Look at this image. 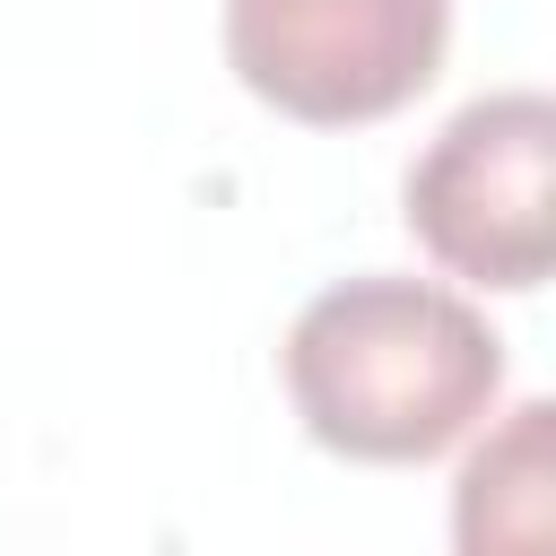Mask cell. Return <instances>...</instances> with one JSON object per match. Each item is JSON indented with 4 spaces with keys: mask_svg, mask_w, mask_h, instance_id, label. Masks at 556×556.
I'll list each match as a JSON object with an SVG mask.
<instances>
[{
    "mask_svg": "<svg viewBox=\"0 0 556 556\" xmlns=\"http://www.w3.org/2000/svg\"><path fill=\"white\" fill-rule=\"evenodd\" d=\"M547 156H556V104L539 87H504L460 104L426 156L408 165V235L478 287L530 295L556 261L547 226Z\"/></svg>",
    "mask_w": 556,
    "mask_h": 556,
    "instance_id": "obj_3",
    "label": "cell"
},
{
    "mask_svg": "<svg viewBox=\"0 0 556 556\" xmlns=\"http://www.w3.org/2000/svg\"><path fill=\"white\" fill-rule=\"evenodd\" d=\"M452 556H556V408L521 400L452 486Z\"/></svg>",
    "mask_w": 556,
    "mask_h": 556,
    "instance_id": "obj_4",
    "label": "cell"
},
{
    "mask_svg": "<svg viewBox=\"0 0 556 556\" xmlns=\"http://www.w3.org/2000/svg\"><path fill=\"white\" fill-rule=\"evenodd\" d=\"M452 0H226V70L313 130L417 104L443 70Z\"/></svg>",
    "mask_w": 556,
    "mask_h": 556,
    "instance_id": "obj_2",
    "label": "cell"
},
{
    "mask_svg": "<svg viewBox=\"0 0 556 556\" xmlns=\"http://www.w3.org/2000/svg\"><path fill=\"white\" fill-rule=\"evenodd\" d=\"M504 391V339L434 278H339L287 330V400L339 460H434Z\"/></svg>",
    "mask_w": 556,
    "mask_h": 556,
    "instance_id": "obj_1",
    "label": "cell"
}]
</instances>
